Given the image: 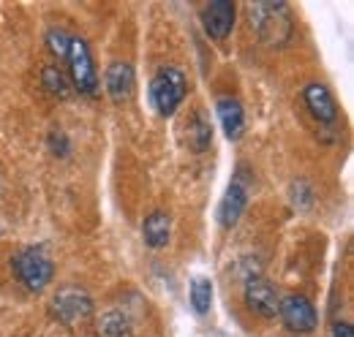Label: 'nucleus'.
Returning <instances> with one entry per match:
<instances>
[{
  "label": "nucleus",
  "mask_w": 354,
  "mask_h": 337,
  "mask_svg": "<svg viewBox=\"0 0 354 337\" xmlns=\"http://www.w3.org/2000/svg\"><path fill=\"white\" fill-rule=\"evenodd\" d=\"M251 22L259 33L262 44L278 49V46H286L295 36V19H292V11L286 3L281 0H259L251 6Z\"/></svg>",
  "instance_id": "f257e3e1"
},
{
  "label": "nucleus",
  "mask_w": 354,
  "mask_h": 337,
  "mask_svg": "<svg viewBox=\"0 0 354 337\" xmlns=\"http://www.w3.org/2000/svg\"><path fill=\"white\" fill-rule=\"evenodd\" d=\"M11 269H14L17 280L28 291H33V294H41L46 286L52 283V278H55L52 258L41 248H36V245H28V248H22L19 253H14Z\"/></svg>",
  "instance_id": "f03ea898"
},
{
  "label": "nucleus",
  "mask_w": 354,
  "mask_h": 337,
  "mask_svg": "<svg viewBox=\"0 0 354 337\" xmlns=\"http://www.w3.org/2000/svg\"><path fill=\"white\" fill-rule=\"evenodd\" d=\"M52 318L66 327V329H80L85 327L93 316V299L82 286H63L49 302Z\"/></svg>",
  "instance_id": "7ed1b4c3"
},
{
  "label": "nucleus",
  "mask_w": 354,
  "mask_h": 337,
  "mask_svg": "<svg viewBox=\"0 0 354 337\" xmlns=\"http://www.w3.org/2000/svg\"><path fill=\"white\" fill-rule=\"evenodd\" d=\"M185 95H188V77L183 74V68L164 66L156 71V77L150 82V101L158 109V115H164V117L175 115L177 106L185 101Z\"/></svg>",
  "instance_id": "20e7f679"
},
{
  "label": "nucleus",
  "mask_w": 354,
  "mask_h": 337,
  "mask_svg": "<svg viewBox=\"0 0 354 337\" xmlns=\"http://www.w3.org/2000/svg\"><path fill=\"white\" fill-rule=\"evenodd\" d=\"M68 79L82 93V95H95L98 93V68L93 60V52L85 39H71L68 44Z\"/></svg>",
  "instance_id": "39448f33"
},
{
  "label": "nucleus",
  "mask_w": 354,
  "mask_h": 337,
  "mask_svg": "<svg viewBox=\"0 0 354 337\" xmlns=\"http://www.w3.org/2000/svg\"><path fill=\"white\" fill-rule=\"evenodd\" d=\"M278 316H281L283 327L295 335H308L319 327V313H316L313 302L303 294L283 296L278 305Z\"/></svg>",
  "instance_id": "423d86ee"
},
{
  "label": "nucleus",
  "mask_w": 354,
  "mask_h": 337,
  "mask_svg": "<svg viewBox=\"0 0 354 337\" xmlns=\"http://www.w3.org/2000/svg\"><path fill=\"white\" fill-rule=\"evenodd\" d=\"M243 299H245V307L262 318H275L278 316V305H281V296L275 291V286L254 275L245 280V289H243Z\"/></svg>",
  "instance_id": "0eeeda50"
},
{
  "label": "nucleus",
  "mask_w": 354,
  "mask_h": 337,
  "mask_svg": "<svg viewBox=\"0 0 354 337\" xmlns=\"http://www.w3.org/2000/svg\"><path fill=\"white\" fill-rule=\"evenodd\" d=\"M245 204H248V180L243 177V166H240L234 171L221 204H218V220H221L223 229H232L240 220V215L245 212Z\"/></svg>",
  "instance_id": "6e6552de"
},
{
  "label": "nucleus",
  "mask_w": 354,
  "mask_h": 337,
  "mask_svg": "<svg viewBox=\"0 0 354 337\" xmlns=\"http://www.w3.org/2000/svg\"><path fill=\"white\" fill-rule=\"evenodd\" d=\"M234 17H237V8L232 0H213L202 8V25H205V33L216 41H223L232 28H234Z\"/></svg>",
  "instance_id": "1a4fd4ad"
},
{
  "label": "nucleus",
  "mask_w": 354,
  "mask_h": 337,
  "mask_svg": "<svg viewBox=\"0 0 354 337\" xmlns=\"http://www.w3.org/2000/svg\"><path fill=\"white\" fill-rule=\"evenodd\" d=\"M303 104L310 112L313 120H319L322 126H335L338 123V104L333 98V93L324 84L313 82L303 90Z\"/></svg>",
  "instance_id": "9d476101"
},
{
  "label": "nucleus",
  "mask_w": 354,
  "mask_h": 337,
  "mask_svg": "<svg viewBox=\"0 0 354 337\" xmlns=\"http://www.w3.org/2000/svg\"><path fill=\"white\" fill-rule=\"evenodd\" d=\"M104 84H106V93L115 104H126L133 95V87H136V77H133L131 63H112L106 68V77H104Z\"/></svg>",
  "instance_id": "9b49d317"
},
{
  "label": "nucleus",
  "mask_w": 354,
  "mask_h": 337,
  "mask_svg": "<svg viewBox=\"0 0 354 337\" xmlns=\"http://www.w3.org/2000/svg\"><path fill=\"white\" fill-rule=\"evenodd\" d=\"M216 112H218V120L223 126V133L237 142L243 133H245V112H243V104L232 95H223L216 101Z\"/></svg>",
  "instance_id": "f8f14e48"
},
{
  "label": "nucleus",
  "mask_w": 354,
  "mask_h": 337,
  "mask_svg": "<svg viewBox=\"0 0 354 337\" xmlns=\"http://www.w3.org/2000/svg\"><path fill=\"white\" fill-rule=\"evenodd\" d=\"M169 237H172V218L167 212L156 210L150 212L142 223V240L147 248L158 251V248H167L169 245Z\"/></svg>",
  "instance_id": "ddd939ff"
},
{
  "label": "nucleus",
  "mask_w": 354,
  "mask_h": 337,
  "mask_svg": "<svg viewBox=\"0 0 354 337\" xmlns=\"http://www.w3.org/2000/svg\"><path fill=\"white\" fill-rule=\"evenodd\" d=\"M95 337H133L131 318L123 310H106L95 324Z\"/></svg>",
  "instance_id": "4468645a"
},
{
  "label": "nucleus",
  "mask_w": 354,
  "mask_h": 337,
  "mask_svg": "<svg viewBox=\"0 0 354 337\" xmlns=\"http://www.w3.org/2000/svg\"><path fill=\"white\" fill-rule=\"evenodd\" d=\"M185 133H188V144L196 150V153H205L210 144H213V126L210 120L205 117L202 109H196L191 115V120L185 123Z\"/></svg>",
  "instance_id": "2eb2a0df"
},
{
  "label": "nucleus",
  "mask_w": 354,
  "mask_h": 337,
  "mask_svg": "<svg viewBox=\"0 0 354 337\" xmlns=\"http://www.w3.org/2000/svg\"><path fill=\"white\" fill-rule=\"evenodd\" d=\"M41 82H44V90L49 95H55V98H60V101H66L68 95H71V79H68V74L63 71V68H57V66H44V71H41Z\"/></svg>",
  "instance_id": "dca6fc26"
},
{
  "label": "nucleus",
  "mask_w": 354,
  "mask_h": 337,
  "mask_svg": "<svg viewBox=\"0 0 354 337\" xmlns=\"http://www.w3.org/2000/svg\"><path fill=\"white\" fill-rule=\"evenodd\" d=\"M191 305L199 316H207L210 313V305H213V283L207 278H196L191 283Z\"/></svg>",
  "instance_id": "f3484780"
},
{
  "label": "nucleus",
  "mask_w": 354,
  "mask_h": 337,
  "mask_svg": "<svg viewBox=\"0 0 354 337\" xmlns=\"http://www.w3.org/2000/svg\"><path fill=\"white\" fill-rule=\"evenodd\" d=\"M71 39H74V36H68L63 28H49V30H46V46H49V52H52L57 60H63V57L68 55Z\"/></svg>",
  "instance_id": "a211bd4d"
},
{
  "label": "nucleus",
  "mask_w": 354,
  "mask_h": 337,
  "mask_svg": "<svg viewBox=\"0 0 354 337\" xmlns=\"http://www.w3.org/2000/svg\"><path fill=\"white\" fill-rule=\"evenodd\" d=\"M49 147H52V153L55 155H68V139H66V133L63 131H52L49 133Z\"/></svg>",
  "instance_id": "6ab92c4d"
},
{
  "label": "nucleus",
  "mask_w": 354,
  "mask_h": 337,
  "mask_svg": "<svg viewBox=\"0 0 354 337\" xmlns=\"http://www.w3.org/2000/svg\"><path fill=\"white\" fill-rule=\"evenodd\" d=\"M333 337H354V332H352V327H349V324H338V327H335V332H333Z\"/></svg>",
  "instance_id": "aec40b11"
}]
</instances>
